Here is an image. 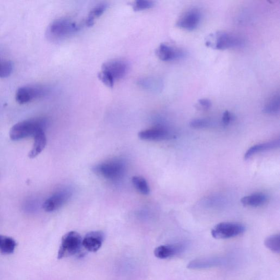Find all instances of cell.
Returning a JSON list of instances; mask_svg holds the SVG:
<instances>
[{"label":"cell","mask_w":280,"mask_h":280,"mask_svg":"<svg viewBox=\"0 0 280 280\" xmlns=\"http://www.w3.org/2000/svg\"><path fill=\"white\" fill-rule=\"evenodd\" d=\"M226 263L225 259L219 257H209L196 259L189 262L187 268L189 269H205L219 267Z\"/></svg>","instance_id":"obj_12"},{"label":"cell","mask_w":280,"mask_h":280,"mask_svg":"<svg viewBox=\"0 0 280 280\" xmlns=\"http://www.w3.org/2000/svg\"><path fill=\"white\" fill-rule=\"evenodd\" d=\"M47 143V139L45 133V131L42 130L38 132L34 137V143L33 149L31 150L29 154L30 158H34L39 154L42 153V151L46 147Z\"/></svg>","instance_id":"obj_17"},{"label":"cell","mask_w":280,"mask_h":280,"mask_svg":"<svg viewBox=\"0 0 280 280\" xmlns=\"http://www.w3.org/2000/svg\"><path fill=\"white\" fill-rule=\"evenodd\" d=\"M280 146L279 139L275 140L268 142L258 144L253 146L248 149L245 154V159H249L255 155L270 150L278 148Z\"/></svg>","instance_id":"obj_16"},{"label":"cell","mask_w":280,"mask_h":280,"mask_svg":"<svg viewBox=\"0 0 280 280\" xmlns=\"http://www.w3.org/2000/svg\"><path fill=\"white\" fill-rule=\"evenodd\" d=\"M201 19V11L193 8L181 16L177 23V26L188 31L194 30L199 26Z\"/></svg>","instance_id":"obj_9"},{"label":"cell","mask_w":280,"mask_h":280,"mask_svg":"<svg viewBox=\"0 0 280 280\" xmlns=\"http://www.w3.org/2000/svg\"><path fill=\"white\" fill-rule=\"evenodd\" d=\"M211 124V122L209 120L202 118L191 120L189 123L190 126L194 129H203L210 126Z\"/></svg>","instance_id":"obj_27"},{"label":"cell","mask_w":280,"mask_h":280,"mask_svg":"<svg viewBox=\"0 0 280 280\" xmlns=\"http://www.w3.org/2000/svg\"><path fill=\"white\" fill-rule=\"evenodd\" d=\"M211 106V101L209 99L204 98L198 100L196 107L198 110L205 111L210 109Z\"/></svg>","instance_id":"obj_29"},{"label":"cell","mask_w":280,"mask_h":280,"mask_svg":"<svg viewBox=\"0 0 280 280\" xmlns=\"http://www.w3.org/2000/svg\"><path fill=\"white\" fill-rule=\"evenodd\" d=\"M185 249L183 245L174 244L160 246L155 250L156 257L159 259H167L181 253Z\"/></svg>","instance_id":"obj_15"},{"label":"cell","mask_w":280,"mask_h":280,"mask_svg":"<svg viewBox=\"0 0 280 280\" xmlns=\"http://www.w3.org/2000/svg\"><path fill=\"white\" fill-rule=\"evenodd\" d=\"M156 54L162 61H169L181 59L185 56L182 50L166 44H162L158 47Z\"/></svg>","instance_id":"obj_11"},{"label":"cell","mask_w":280,"mask_h":280,"mask_svg":"<svg viewBox=\"0 0 280 280\" xmlns=\"http://www.w3.org/2000/svg\"><path fill=\"white\" fill-rule=\"evenodd\" d=\"M107 9V5L105 4H100L91 11L89 17L86 20V25L88 27H92L94 25V21L103 13Z\"/></svg>","instance_id":"obj_22"},{"label":"cell","mask_w":280,"mask_h":280,"mask_svg":"<svg viewBox=\"0 0 280 280\" xmlns=\"http://www.w3.org/2000/svg\"><path fill=\"white\" fill-rule=\"evenodd\" d=\"M49 90L41 85H27L19 89L15 94V100L19 104H25L44 97Z\"/></svg>","instance_id":"obj_7"},{"label":"cell","mask_w":280,"mask_h":280,"mask_svg":"<svg viewBox=\"0 0 280 280\" xmlns=\"http://www.w3.org/2000/svg\"><path fill=\"white\" fill-rule=\"evenodd\" d=\"M133 185L141 193L148 195L150 192L148 184L145 179L141 177H134L132 179Z\"/></svg>","instance_id":"obj_23"},{"label":"cell","mask_w":280,"mask_h":280,"mask_svg":"<svg viewBox=\"0 0 280 280\" xmlns=\"http://www.w3.org/2000/svg\"><path fill=\"white\" fill-rule=\"evenodd\" d=\"M139 138L143 140L162 141L171 138L170 134L164 128L156 127L139 133Z\"/></svg>","instance_id":"obj_14"},{"label":"cell","mask_w":280,"mask_h":280,"mask_svg":"<svg viewBox=\"0 0 280 280\" xmlns=\"http://www.w3.org/2000/svg\"><path fill=\"white\" fill-rule=\"evenodd\" d=\"M280 99L278 93L271 95L265 103L263 112L266 114L276 115L279 113Z\"/></svg>","instance_id":"obj_19"},{"label":"cell","mask_w":280,"mask_h":280,"mask_svg":"<svg viewBox=\"0 0 280 280\" xmlns=\"http://www.w3.org/2000/svg\"><path fill=\"white\" fill-rule=\"evenodd\" d=\"M139 84L147 90L158 91L163 87V83L160 79L155 78H146L140 80Z\"/></svg>","instance_id":"obj_21"},{"label":"cell","mask_w":280,"mask_h":280,"mask_svg":"<svg viewBox=\"0 0 280 280\" xmlns=\"http://www.w3.org/2000/svg\"><path fill=\"white\" fill-rule=\"evenodd\" d=\"M73 193L70 189L59 190L47 199L43 205L44 210L47 212H52L58 210L67 203Z\"/></svg>","instance_id":"obj_8"},{"label":"cell","mask_w":280,"mask_h":280,"mask_svg":"<svg viewBox=\"0 0 280 280\" xmlns=\"http://www.w3.org/2000/svg\"><path fill=\"white\" fill-rule=\"evenodd\" d=\"M244 44L242 37L226 31H219L210 35L205 42L206 46L221 51L241 47Z\"/></svg>","instance_id":"obj_2"},{"label":"cell","mask_w":280,"mask_h":280,"mask_svg":"<svg viewBox=\"0 0 280 280\" xmlns=\"http://www.w3.org/2000/svg\"><path fill=\"white\" fill-rule=\"evenodd\" d=\"M83 239L77 232L72 231L63 235L58 252V259L71 257L79 252Z\"/></svg>","instance_id":"obj_5"},{"label":"cell","mask_w":280,"mask_h":280,"mask_svg":"<svg viewBox=\"0 0 280 280\" xmlns=\"http://www.w3.org/2000/svg\"><path fill=\"white\" fill-rule=\"evenodd\" d=\"M17 244L10 237L0 235V252L5 254H10L14 252Z\"/></svg>","instance_id":"obj_20"},{"label":"cell","mask_w":280,"mask_h":280,"mask_svg":"<svg viewBox=\"0 0 280 280\" xmlns=\"http://www.w3.org/2000/svg\"><path fill=\"white\" fill-rule=\"evenodd\" d=\"M268 200L266 194L257 193L244 197L241 199V203L245 206L256 207L265 204Z\"/></svg>","instance_id":"obj_18"},{"label":"cell","mask_w":280,"mask_h":280,"mask_svg":"<svg viewBox=\"0 0 280 280\" xmlns=\"http://www.w3.org/2000/svg\"><path fill=\"white\" fill-rule=\"evenodd\" d=\"M47 121L43 118L30 119L15 124L10 131L11 139L18 141L30 137H35L40 131L45 130Z\"/></svg>","instance_id":"obj_1"},{"label":"cell","mask_w":280,"mask_h":280,"mask_svg":"<svg viewBox=\"0 0 280 280\" xmlns=\"http://www.w3.org/2000/svg\"><path fill=\"white\" fill-rule=\"evenodd\" d=\"M13 69V63L9 60H0V78L10 76Z\"/></svg>","instance_id":"obj_25"},{"label":"cell","mask_w":280,"mask_h":280,"mask_svg":"<svg viewBox=\"0 0 280 280\" xmlns=\"http://www.w3.org/2000/svg\"><path fill=\"white\" fill-rule=\"evenodd\" d=\"M155 6V3L148 0H138L133 4V9L135 11H140L150 9Z\"/></svg>","instance_id":"obj_26"},{"label":"cell","mask_w":280,"mask_h":280,"mask_svg":"<svg viewBox=\"0 0 280 280\" xmlns=\"http://www.w3.org/2000/svg\"><path fill=\"white\" fill-rule=\"evenodd\" d=\"M76 24L69 19L60 18L53 21L47 30V37L53 41H59L74 34L78 30Z\"/></svg>","instance_id":"obj_4"},{"label":"cell","mask_w":280,"mask_h":280,"mask_svg":"<svg viewBox=\"0 0 280 280\" xmlns=\"http://www.w3.org/2000/svg\"><path fill=\"white\" fill-rule=\"evenodd\" d=\"M265 246L270 250L277 253L280 251V236L279 234L271 235L266 238Z\"/></svg>","instance_id":"obj_24"},{"label":"cell","mask_w":280,"mask_h":280,"mask_svg":"<svg viewBox=\"0 0 280 280\" xmlns=\"http://www.w3.org/2000/svg\"><path fill=\"white\" fill-rule=\"evenodd\" d=\"M102 70L105 71L115 79L123 78L129 70V64L121 59L111 60L104 63Z\"/></svg>","instance_id":"obj_10"},{"label":"cell","mask_w":280,"mask_h":280,"mask_svg":"<svg viewBox=\"0 0 280 280\" xmlns=\"http://www.w3.org/2000/svg\"><path fill=\"white\" fill-rule=\"evenodd\" d=\"M126 165L122 159H115L102 162L93 168L94 172L110 181H118L123 178Z\"/></svg>","instance_id":"obj_3"},{"label":"cell","mask_w":280,"mask_h":280,"mask_svg":"<svg viewBox=\"0 0 280 280\" xmlns=\"http://www.w3.org/2000/svg\"><path fill=\"white\" fill-rule=\"evenodd\" d=\"M100 81L109 88H113L114 84V79L105 71L102 70L98 74Z\"/></svg>","instance_id":"obj_28"},{"label":"cell","mask_w":280,"mask_h":280,"mask_svg":"<svg viewBox=\"0 0 280 280\" xmlns=\"http://www.w3.org/2000/svg\"><path fill=\"white\" fill-rule=\"evenodd\" d=\"M104 238L105 236L102 231H91L87 233L83 239L82 246L90 252H97L100 249Z\"/></svg>","instance_id":"obj_13"},{"label":"cell","mask_w":280,"mask_h":280,"mask_svg":"<svg viewBox=\"0 0 280 280\" xmlns=\"http://www.w3.org/2000/svg\"><path fill=\"white\" fill-rule=\"evenodd\" d=\"M231 118L232 116L230 112L228 111H226L225 113H223L222 118V122L223 124L228 125L230 123Z\"/></svg>","instance_id":"obj_30"},{"label":"cell","mask_w":280,"mask_h":280,"mask_svg":"<svg viewBox=\"0 0 280 280\" xmlns=\"http://www.w3.org/2000/svg\"><path fill=\"white\" fill-rule=\"evenodd\" d=\"M245 230V226L241 223L222 222L213 228L211 234L217 239H226L241 235Z\"/></svg>","instance_id":"obj_6"}]
</instances>
